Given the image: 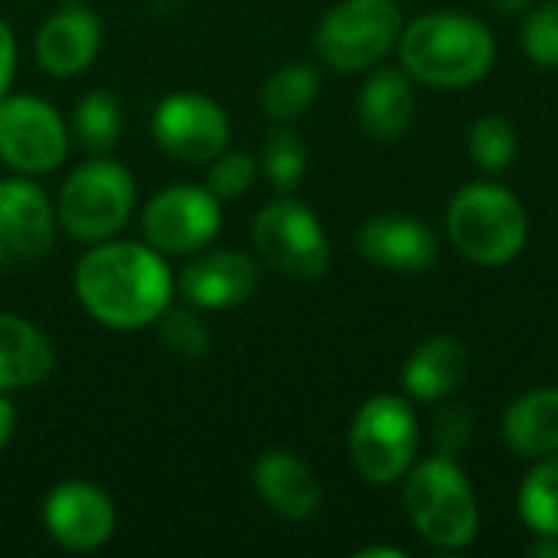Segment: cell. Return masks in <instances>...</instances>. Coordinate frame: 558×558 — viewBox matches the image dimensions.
<instances>
[{
    "mask_svg": "<svg viewBox=\"0 0 558 558\" xmlns=\"http://www.w3.org/2000/svg\"><path fill=\"white\" fill-rule=\"evenodd\" d=\"M468 366L471 356L458 337H432L409 356L402 369V386L418 402H438L464 383Z\"/></svg>",
    "mask_w": 558,
    "mask_h": 558,
    "instance_id": "cell-19",
    "label": "cell"
},
{
    "mask_svg": "<svg viewBox=\"0 0 558 558\" xmlns=\"http://www.w3.org/2000/svg\"><path fill=\"white\" fill-rule=\"evenodd\" d=\"M258 177V160L245 150H222L209 160L206 170V190L222 203V199H239L252 190Z\"/></svg>",
    "mask_w": 558,
    "mask_h": 558,
    "instance_id": "cell-28",
    "label": "cell"
},
{
    "mask_svg": "<svg viewBox=\"0 0 558 558\" xmlns=\"http://www.w3.org/2000/svg\"><path fill=\"white\" fill-rule=\"evenodd\" d=\"M114 504L92 481H62L43 500V526L65 553H95L114 533Z\"/></svg>",
    "mask_w": 558,
    "mask_h": 558,
    "instance_id": "cell-12",
    "label": "cell"
},
{
    "mask_svg": "<svg viewBox=\"0 0 558 558\" xmlns=\"http://www.w3.org/2000/svg\"><path fill=\"white\" fill-rule=\"evenodd\" d=\"M530 556L558 558V533H536V543L530 546Z\"/></svg>",
    "mask_w": 558,
    "mask_h": 558,
    "instance_id": "cell-33",
    "label": "cell"
},
{
    "mask_svg": "<svg viewBox=\"0 0 558 558\" xmlns=\"http://www.w3.org/2000/svg\"><path fill=\"white\" fill-rule=\"evenodd\" d=\"M418 451V418L399 396H373L350 425V461L369 484H396L405 477Z\"/></svg>",
    "mask_w": 558,
    "mask_h": 558,
    "instance_id": "cell-6",
    "label": "cell"
},
{
    "mask_svg": "<svg viewBox=\"0 0 558 558\" xmlns=\"http://www.w3.org/2000/svg\"><path fill=\"white\" fill-rule=\"evenodd\" d=\"M262 281V268L248 252L203 248L180 275V294L196 311H232L242 307Z\"/></svg>",
    "mask_w": 558,
    "mask_h": 558,
    "instance_id": "cell-13",
    "label": "cell"
},
{
    "mask_svg": "<svg viewBox=\"0 0 558 558\" xmlns=\"http://www.w3.org/2000/svg\"><path fill=\"white\" fill-rule=\"evenodd\" d=\"M13 428H16V409H13V402L0 392V454H3V448L10 445V438H13Z\"/></svg>",
    "mask_w": 558,
    "mask_h": 558,
    "instance_id": "cell-32",
    "label": "cell"
},
{
    "mask_svg": "<svg viewBox=\"0 0 558 558\" xmlns=\"http://www.w3.org/2000/svg\"><path fill=\"white\" fill-rule=\"evenodd\" d=\"M304 167H307V147L301 134L288 124H278L262 147V173L278 193H291L304 180Z\"/></svg>",
    "mask_w": 558,
    "mask_h": 558,
    "instance_id": "cell-25",
    "label": "cell"
},
{
    "mask_svg": "<svg viewBox=\"0 0 558 558\" xmlns=\"http://www.w3.org/2000/svg\"><path fill=\"white\" fill-rule=\"evenodd\" d=\"M137 203V183L111 157H92L88 163L75 167L56 199V219L65 229V235L78 242H105L114 239Z\"/></svg>",
    "mask_w": 558,
    "mask_h": 558,
    "instance_id": "cell-5",
    "label": "cell"
},
{
    "mask_svg": "<svg viewBox=\"0 0 558 558\" xmlns=\"http://www.w3.org/2000/svg\"><path fill=\"white\" fill-rule=\"evenodd\" d=\"M222 226V203L196 183H173L160 190L141 216L144 242L160 255H196L209 248Z\"/></svg>",
    "mask_w": 558,
    "mask_h": 558,
    "instance_id": "cell-10",
    "label": "cell"
},
{
    "mask_svg": "<svg viewBox=\"0 0 558 558\" xmlns=\"http://www.w3.org/2000/svg\"><path fill=\"white\" fill-rule=\"evenodd\" d=\"M13 72H16V36H13V29L0 20V98L10 92Z\"/></svg>",
    "mask_w": 558,
    "mask_h": 558,
    "instance_id": "cell-31",
    "label": "cell"
},
{
    "mask_svg": "<svg viewBox=\"0 0 558 558\" xmlns=\"http://www.w3.org/2000/svg\"><path fill=\"white\" fill-rule=\"evenodd\" d=\"M468 150L471 160L487 170V173H500L510 167V160L517 157V131L507 118L500 114H484L471 124L468 134Z\"/></svg>",
    "mask_w": 558,
    "mask_h": 558,
    "instance_id": "cell-27",
    "label": "cell"
},
{
    "mask_svg": "<svg viewBox=\"0 0 558 558\" xmlns=\"http://www.w3.org/2000/svg\"><path fill=\"white\" fill-rule=\"evenodd\" d=\"M471 432H474V412L468 405H461V402H451V405H445V409L435 412L432 445H435L438 454L454 458L471 441Z\"/></svg>",
    "mask_w": 558,
    "mask_h": 558,
    "instance_id": "cell-30",
    "label": "cell"
},
{
    "mask_svg": "<svg viewBox=\"0 0 558 558\" xmlns=\"http://www.w3.org/2000/svg\"><path fill=\"white\" fill-rule=\"evenodd\" d=\"M252 245L275 271L314 281L330 265V245L320 219L298 199L281 196L258 209L252 222Z\"/></svg>",
    "mask_w": 558,
    "mask_h": 558,
    "instance_id": "cell-8",
    "label": "cell"
},
{
    "mask_svg": "<svg viewBox=\"0 0 558 558\" xmlns=\"http://www.w3.org/2000/svg\"><path fill=\"white\" fill-rule=\"evenodd\" d=\"M160 343L180 360H203L213 350V333L196 314V307H167L157 320Z\"/></svg>",
    "mask_w": 558,
    "mask_h": 558,
    "instance_id": "cell-26",
    "label": "cell"
},
{
    "mask_svg": "<svg viewBox=\"0 0 558 558\" xmlns=\"http://www.w3.org/2000/svg\"><path fill=\"white\" fill-rule=\"evenodd\" d=\"M360 558H402L399 549H386V546H373V549H360Z\"/></svg>",
    "mask_w": 558,
    "mask_h": 558,
    "instance_id": "cell-34",
    "label": "cell"
},
{
    "mask_svg": "<svg viewBox=\"0 0 558 558\" xmlns=\"http://www.w3.org/2000/svg\"><path fill=\"white\" fill-rule=\"evenodd\" d=\"M402 36L396 0H343L320 20L314 33L317 56L337 72L373 69Z\"/></svg>",
    "mask_w": 558,
    "mask_h": 558,
    "instance_id": "cell-7",
    "label": "cell"
},
{
    "mask_svg": "<svg viewBox=\"0 0 558 558\" xmlns=\"http://www.w3.org/2000/svg\"><path fill=\"white\" fill-rule=\"evenodd\" d=\"M52 366L56 353L46 333L33 320L0 311V392L39 386Z\"/></svg>",
    "mask_w": 558,
    "mask_h": 558,
    "instance_id": "cell-18",
    "label": "cell"
},
{
    "mask_svg": "<svg viewBox=\"0 0 558 558\" xmlns=\"http://www.w3.org/2000/svg\"><path fill=\"white\" fill-rule=\"evenodd\" d=\"M520 517L533 533H558V451L536 458L520 487Z\"/></svg>",
    "mask_w": 558,
    "mask_h": 558,
    "instance_id": "cell-24",
    "label": "cell"
},
{
    "mask_svg": "<svg viewBox=\"0 0 558 558\" xmlns=\"http://www.w3.org/2000/svg\"><path fill=\"white\" fill-rule=\"evenodd\" d=\"M320 75L311 65H284L262 85V108L275 124H291L317 98Z\"/></svg>",
    "mask_w": 558,
    "mask_h": 558,
    "instance_id": "cell-23",
    "label": "cell"
},
{
    "mask_svg": "<svg viewBox=\"0 0 558 558\" xmlns=\"http://www.w3.org/2000/svg\"><path fill=\"white\" fill-rule=\"evenodd\" d=\"M10 258V248H7V242H3V235H0V265Z\"/></svg>",
    "mask_w": 558,
    "mask_h": 558,
    "instance_id": "cell-36",
    "label": "cell"
},
{
    "mask_svg": "<svg viewBox=\"0 0 558 558\" xmlns=\"http://www.w3.org/2000/svg\"><path fill=\"white\" fill-rule=\"evenodd\" d=\"M451 245L477 265L513 262L530 235L523 203L497 183H468L445 213Z\"/></svg>",
    "mask_w": 558,
    "mask_h": 558,
    "instance_id": "cell-4",
    "label": "cell"
},
{
    "mask_svg": "<svg viewBox=\"0 0 558 558\" xmlns=\"http://www.w3.org/2000/svg\"><path fill=\"white\" fill-rule=\"evenodd\" d=\"M101 49V20L85 3H65L59 13L46 16L36 29V62L56 78H72L85 72Z\"/></svg>",
    "mask_w": 558,
    "mask_h": 558,
    "instance_id": "cell-15",
    "label": "cell"
},
{
    "mask_svg": "<svg viewBox=\"0 0 558 558\" xmlns=\"http://www.w3.org/2000/svg\"><path fill=\"white\" fill-rule=\"evenodd\" d=\"M402 507L422 539L435 549H464L477 536V500L454 458L435 454L409 468Z\"/></svg>",
    "mask_w": 558,
    "mask_h": 558,
    "instance_id": "cell-3",
    "label": "cell"
},
{
    "mask_svg": "<svg viewBox=\"0 0 558 558\" xmlns=\"http://www.w3.org/2000/svg\"><path fill=\"white\" fill-rule=\"evenodd\" d=\"M72 284L85 314L111 330L150 327L173 301L167 255L147 242H95L78 258Z\"/></svg>",
    "mask_w": 558,
    "mask_h": 558,
    "instance_id": "cell-1",
    "label": "cell"
},
{
    "mask_svg": "<svg viewBox=\"0 0 558 558\" xmlns=\"http://www.w3.org/2000/svg\"><path fill=\"white\" fill-rule=\"evenodd\" d=\"M56 209L33 177L13 173L0 180V235L10 255L43 258L56 245Z\"/></svg>",
    "mask_w": 558,
    "mask_h": 558,
    "instance_id": "cell-14",
    "label": "cell"
},
{
    "mask_svg": "<svg viewBox=\"0 0 558 558\" xmlns=\"http://www.w3.org/2000/svg\"><path fill=\"white\" fill-rule=\"evenodd\" d=\"M356 248L366 262L399 275L425 271L438 258L435 232L422 219L399 216V213L366 219L356 232Z\"/></svg>",
    "mask_w": 558,
    "mask_h": 558,
    "instance_id": "cell-16",
    "label": "cell"
},
{
    "mask_svg": "<svg viewBox=\"0 0 558 558\" xmlns=\"http://www.w3.org/2000/svg\"><path fill=\"white\" fill-rule=\"evenodd\" d=\"M360 124L376 141L399 137L415 111L412 78L405 69H376L360 92Z\"/></svg>",
    "mask_w": 558,
    "mask_h": 558,
    "instance_id": "cell-20",
    "label": "cell"
},
{
    "mask_svg": "<svg viewBox=\"0 0 558 558\" xmlns=\"http://www.w3.org/2000/svg\"><path fill=\"white\" fill-rule=\"evenodd\" d=\"M523 49L536 65L558 69V0H549L530 13L523 26Z\"/></svg>",
    "mask_w": 558,
    "mask_h": 558,
    "instance_id": "cell-29",
    "label": "cell"
},
{
    "mask_svg": "<svg viewBox=\"0 0 558 558\" xmlns=\"http://www.w3.org/2000/svg\"><path fill=\"white\" fill-rule=\"evenodd\" d=\"M121 105L111 92L105 88H92L85 92L75 108H72V118H69V134L92 154V157H101L108 154L118 141H121Z\"/></svg>",
    "mask_w": 558,
    "mask_h": 558,
    "instance_id": "cell-22",
    "label": "cell"
},
{
    "mask_svg": "<svg viewBox=\"0 0 558 558\" xmlns=\"http://www.w3.org/2000/svg\"><path fill=\"white\" fill-rule=\"evenodd\" d=\"M500 435L507 448H513L520 458H546L558 451V389H533L520 396L504 422Z\"/></svg>",
    "mask_w": 558,
    "mask_h": 558,
    "instance_id": "cell-21",
    "label": "cell"
},
{
    "mask_svg": "<svg viewBox=\"0 0 558 558\" xmlns=\"http://www.w3.org/2000/svg\"><path fill=\"white\" fill-rule=\"evenodd\" d=\"M494 3H497L500 13H520V10H526L533 0H494Z\"/></svg>",
    "mask_w": 558,
    "mask_h": 558,
    "instance_id": "cell-35",
    "label": "cell"
},
{
    "mask_svg": "<svg viewBox=\"0 0 558 558\" xmlns=\"http://www.w3.org/2000/svg\"><path fill=\"white\" fill-rule=\"evenodd\" d=\"M497 43L490 29L468 13H428L402 26L399 59L409 78L435 88H461L484 78Z\"/></svg>",
    "mask_w": 558,
    "mask_h": 558,
    "instance_id": "cell-2",
    "label": "cell"
},
{
    "mask_svg": "<svg viewBox=\"0 0 558 558\" xmlns=\"http://www.w3.org/2000/svg\"><path fill=\"white\" fill-rule=\"evenodd\" d=\"M69 124L36 95L0 98V160L23 177L52 173L69 154Z\"/></svg>",
    "mask_w": 558,
    "mask_h": 558,
    "instance_id": "cell-9",
    "label": "cell"
},
{
    "mask_svg": "<svg viewBox=\"0 0 558 558\" xmlns=\"http://www.w3.org/2000/svg\"><path fill=\"white\" fill-rule=\"evenodd\" d=\"M252 487L281 520H311L320 507L317 474L291 451H268L252 468Z\"/></svg>",
    "mask_w": 558,
    "mask_h": 558,
    "instance_id": "cell-17",
    "label": "cell"
},
{
    "mask_svg": "<svg viewBox=\"0 0 558 558\" xmlns=\"http://www.w3.org/2000/svg\"><path fill=\"white\" fill-rule=\"evenodd\" d=\"M154 141L163 154L186 163H209L229 144V114L219 101L199 92L167 95L150 118Z\"/></svg>",
    "mask_w": 558,
    "mask_h": 558,
    "instance_id": "cell-11",
    "label": "cell"
},
{
    "mask_svg": "<svg viewBox=\"0 0 558 558\" xmlns=\"http://www.w3.org/2000/svg\"><path fill=\"white\" fill-rule=\"evenodd\" d=\"M62 3H85V0H62Z\"/></svg>",
    "mask_w": 558,
    "mask_h": 558,
    "instance_id": "cell-37",
    "label": "cell"
}]
</instances>
